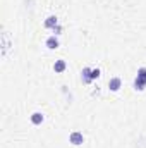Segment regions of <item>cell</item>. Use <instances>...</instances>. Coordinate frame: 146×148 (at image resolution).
<instances>
[{
    "instance_id": "obj_9",
    "label": "cell",
    "mask_w": 146,
    "mask_h": 148,
    "mask_svg": "<svg viewBox=\"0 0 146 148\" xmlns=\"http://www.w3.org/2000/svg\"><path fill=\"white\" fill-rule=\"evenodd\" d=\"M91 76H93V79H96V77L100 76V71H98V69H93V71H91Z\"/></svg>"
},
{
    "instance_id": "obj_1",
    "label": "cell",
    "mask_w": 146,
    "mask_h": 148,
    "mask_svg": "<svg viewBox=\"0 0 146 148\" xmlns=\"http://www.w3.org/2000/svg\"><path fill=\"white\" fill-rule=\"evenodd\" d=\"M146 86V69H139L138 71V77H136V81H134V88L136 90H145Z\"/></svg>"
},
{
    "instance_id": "obj_4",
    "label": "cell",
    "mask_w": 146,
    "mask_h": 148,
    "mask_svg": "<svg viewBox=\"0 0 146 148\" xmlns=\"http://www.w3.org/2000/svg\"><path fill=\"white\" fill-rule=\"evenodd\" d=\"M108 86H110V90H112V91H117V90L120 88V79H119V77L110 79V81H108Z\"/></svg>"
},
{
    "instance_id": "obj_2",
    "label": "cell",
    "mask_w": 146,
    "mask_h": 148,
    "mask_svg": "<svg viewBox=\"0 0 146 148\" xmlns=\"http://www.w3.org/2000/svg\"><path fill=\"white\" fill-rule=\"evenodd\" d=\"M81 79H83V83H91L93 81V76H91V69H83V73H81Z\"/></svg>"
},
{
    "instance_id": "obj_7",
    "label": "cell",
    "mask_w": 146,
    "mask_h": 148,
    "mask_svg": "<svg viewBox=\"0 0 146 148\" xmlns=\"http://www.w3.org/2000/svg\"><path fill=\"white\" fill-rule=\"evenodd\" d=\"M53 69H55V73H62V71L65 69V62H64V60H57L55 66H53Z\"/></svg>"
},
{
    "instance_id": "obj_3",
    "label": "cell",
    "mask_w": 146,
    "mask_h": 148,
    "mask_svg": "<svg viewBox=\"0 0 146 148\" xmlns=\"http://www.w3.org/2000/svg\"><path fill=\"white\" fill-rule=\"evenodd\" d=\"M83 140H84V138H83L81 133H72V134H71V143H72V145H81Z\"/></svg>"
},
{
    "instance_id": "obj_5",
    "label": "cell",
    "mask_w": 146,
    "mask_h": 148,
    "mask_svg": "<svg viewBox=\"0 0 146 148\" xmlns=\"http://www.w3.org/2000/svg\"><path fill=\"white\" fill-rule=\"evenodd\" d=\"M45 26H46V28H53V29H55V28H57V17H55V16H50V17L45 21Z\"/></svg>"
},
{
    "instance_id": "obj_6",
    "label": "cell",
    "mask_w": 146,
    "mask_h": 148,
    "mask_svg": "<svg viewBox=\"0 0 146 148\" xmlns=\"http://www.w3.org/2000/svg\"><path fill=\"white\" fill-rule=\"evenodd\" d=\"M46 47H48V48H52V50H53V48H57V47H59V40H57L55 36H50L48 40H46Z\"/></svg>"
},
{
    "instance_id": "obj_8",
    "label": "cell",
    "mask_w": 146,
    "mask_h": 148,
    "mask_svg": "<svg viewBox=\"0 0 146 148\" xmlns=\"http://www.w3.org/2000/svg\"><path fill=\"white\" fill-rule=\"evenodd\" d=\"M31 122H33V124H41V122H43V115H41L40 112L33 114V115H31Z\"/></svg>"
}]
</instances>
